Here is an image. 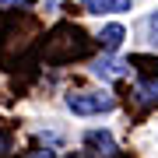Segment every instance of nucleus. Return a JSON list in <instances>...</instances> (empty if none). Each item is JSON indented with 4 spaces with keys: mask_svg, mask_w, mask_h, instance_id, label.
Instances as JSON below:
<instances>
[{
    "mask_svg": "<svg viewBox=\"0 0 158 158\" xmlns=\"http://www.w3.org/2000/svg\"><path fill=\"white\" fill-rule=\"evenodd\" d=\"M67 109L74 116H98V113L116 109V98L109 91H70L67 95Z\"/></svg>",
    "mask_w": 158,
    "mask_h": 158,
    "instance_id": "nucleus-1",
    "label": "nucleus"
},
{
    "mask_svg": "<svg viewBox=\"0 0 158 158\" xmlns=\"http://www.w3.org/2000/svg\"><path fill=\"white\" fill-rule=\"evenodd\" d=\"M85 144L95 148V155H106V158L116 155V141L106 134V130H88V134H85Z\"/></svg>",
    "mask_w": 158,
    "mask_h": 158,
    "instance_id": "nucleus-2",
    "label": "nucleus"
},
{
    "mask_svg": "<svg viewBox=\"0 0 158 158\" xmlns=\"http://www.w3.org/2000/svg\"><path fill=\"white\" fill-rule=\"evenodd\" d=\"M130 0H85V11L88 14H123L130 11Z\"/></svg>",
    "mask_w": 158,
    "mask_h": 158,
    "instance_id": "nucleus-3",
    "label": "nucleus"
},
{
    "mask_svg": "<svg viewBox=\"0 0 158 158\" xmlns=\"http://www.w3.org/2000/svg\"><path fill=\"white\" fill-rule=\"evenodd\" d=\"M123 25H106V28H102V35H98V42H102V49L106 53H116L119 46H123Z\"/></svg>",
    "mask_w": 158,
    "mask_h": 158,
    "instance_id": "nucleus-4",
    "label": "nucleus"
},
{
    "mask_svg": "<svg viewBox=\"0 0 158 158\" xmlns=\"http://www.w3.org/2000/svg\"><path fill=\"white\" fill-rule=\"evenodd\" d=\"M95 74H98L102 81H113V77H119V74H127V70H123L119 60H98L95 63Z\"/></svg>",
    "mask_w": 158,
    "mask_h": 158,
    "instance_id": "nucleus-5",
    "label": "nucleus"
},
{
    "mask_svg": "<svg viewBox=\"0 0 158 158\" xmlns=\"http://www.w3.org/2000/svg\"><path fill=\"white\" fill-rule=\"evenodd\" d=\"M137 98H141L144 106L158 102V81H137Z\"/></svg>",
    "mask_w": 158,
    "mask_h": 158,
    "instance_id": "nucleus-6",
    "label": "nucleus"
},
{
    "mask_svg": "<svg viewBox=\"0 0 158 158\" xmlns=\"http://www.w3.org/2000/svg\"><path fill=\"white\" fill-rule=\"evenodd\" d=\"M148 32H151V42L158 46V11L151 14V21H148Z\"/></svg>",
    "mask_w": 158,
    "mask_h": 158,
    "instance_id": "nucleus-7",
    "label": "nucleus"
},
{
    "mask_svg": "<svg viewBox=\"0 0 158 158\" xmlns=\"http://www.w3.org/2000/svg\"><path fill=\"white\" fill-rule=\"evenodd\" d=\"M0 151H7V141H4V137H0Z\"/></svg>",
    "mask_w": 158,
    "mask_h": 158,
    "instance_id": "nucleus-8",
    "label": "nucleus"
}]
</instances>
